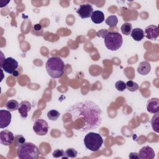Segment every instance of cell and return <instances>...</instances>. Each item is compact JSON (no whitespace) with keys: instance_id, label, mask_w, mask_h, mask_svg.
Segmentation results:
<instances>
[{"instance_id":"6da1fadb","label":"cell","mask_w":159,"mask_h":159,"mask_svg":"<svg viewBox=\"0 0 159 159\" xmlns=\"http://www.w3.org/2000/svg\"><path fill=\"white\" fill-rule=\"evenodd\" d=\"M67 112L71 114L74 124L80 122L75 130L85 132L97 129L102 122V111L94 102L86 100L70 106Z\"/></svg>"},{"instance_id":"7a4b0ae2","label":"cell","mask_w":159,"mask_h":159,"mask_svg":"<svg viewBox=\"0 0 159 159\" xmlns=\"http://www.w3.org/2000/svg\"><path fill=\"white\" fill-rule=\"evenodd\" d=\"M65 64L63 60L58 57L49 58L45 65L48 74L53 78H61L64 73Z\"/></svg>"},{"instance_id":"3957f363","label":"cell","mask_w":159,"mask_h":159,"mask_svg":"<svg viewBox=\"0 0 159 159\" xmlns=\"http://www.w3.org/2000/svg\"><path fill=\"white\" fill-rule=\"evenodd\" d=\"M20 159H37L40 155L38 147L31 142H25L20 145L17 151Z\"/></svg>"},{"instance_id":"277c9868","label":"cell","mask_w":159,"mask_h":159,"mask_svg":"<svg viewBox=\"0 0 159 159\" xmlns=\"http://www.w3.org/2000/svg\"><path fill=\"white\" fill-rule=\"evenodd\" d=\"M104 39L106 47L111 51H116L119 50L123 43L122 35L117 32H108L105 35Z\"/></svg>"},{"instance_id":"5b68a950","label":"cell","mask_w":159,"mask_h":159,"mask_svg":"<svg viewBox=\"0 0 159 159\" xmlns=\"http://www.w3.org/2000/svg\"><path fill=\"white\" fill-rule=\"evenodd\" d=\"M103 139L101 135L95 132H89L84 139V144L86 148L92 152H97L101 147Z\"/></svg>"},{"instance_id":"8992f818","label":"cell","mask_w":159,"mask_h":159,"mask_svg":"<svg viewBox=\"0 0 159 159\" xmlns=\"http://www.w3.org/2000/svg\"><path fill=\"white\" fill-rule=\"evenodd\" d=\"M19 66L18 62L12 57H8L4 60L2 63L0 65L1 68H2L5 72L12 75L14 71Z\"/></svg>"},{"instance_id":"52a82bcc","label":"cell","mask_w":159,"mask_h":159,"mask_svg":"<svg viewBox=\"0 0 159 159\" xmlns=\"http://www.w3.org/2000/svg\"><path fill=\"white\" fill-rule=\"evenodd\" d=\"M33 130L38 135H45L48 130V124L47 122L42 119H37L33 125Z\"/></svg>"},{"instance_id":"ba28073f","label":"cell","mask_w":159,"mask_h":159,"mask_svg":"<svg viewBox=\"0 0 159 159\" xmlns=\"http://www.w3.org/2000/svg\"><path fill=\"white\" fill-rule=\"evenodd\" d=\"M14 140V135L8 130H3L0 132V143L6 146L11 145Z\"/></svg>"},{"instance_id":"9c48e42d","label":"cell","mask_w":159,"mask_h":159,"mask_svg":"<svg viewBox=\"0 0 159 159\" xmlns=\"http://www.w3.org/2000/svg\"><path fill=\"white\" fill-rule=\"evenodd\" d=\"M93 12V8L90 4H83L80 5L76 12L81 19H86L91 17Z\"/></svg>"},{"instance_id":"30bf717a","label":"cell","mask_w":159,"mask_h":159,"mask_svg":"<svg viewBox=\"0 0 159 159\" xmlns=\"http://www.w3.org/2000/svg\"><path fill=\"white\" fill-rule=\"evenodd\" d=\"M12 116L9 111L0 110V128L4 129L7 127L11 122Z\"/></svg>"},{"instance_id":"8fae6325","label":"cell","mask_w":159,"mask_h":159,"mask_svg":"<svg viewBox=\"0 0 159 159\" xmlns=\"http://www.w3.org/2000/svg\"><path fill=\"white\" fill-rule=\"evenodd\" d=\"M159 34V29L157 25H150L145 29L144 35L149 40H156Z\"/></svg>"},{"instance_id":"7c38bea8","label":"cell","mask_w":159,"mask_h":159,"mask_svg":"<svg viewBox=\"0 0 159 159\" xmlns=\"http://www.w3.org/2000/svg\"><path fill=\"white\" fill-rule=\"evenodd\" d=\"M139 158L140 159H153L155 156L153 149L149 146L143 147L138 153Z\"/></svg>"},{"instance_id":"4fadbf2b","label":"cell","mask_w":159,"mask_h":159,"mask_svg":"<svg viewBox=\"0 0 159 159\" xmlns=\"http://www.w3.org/2000/svg\"><path fill=\"white\" fill-rule=\"evenodd\" d=\"M147 110L151 114H156L159 112V99L153 98L149 99L147 104Z\"/></svg>"},{"instance_id":"5bb4252c","label":"cell","mask_w":159,"mask_h":159,"mask_svg":"<svg viewBox=\"0 0 159 159\" xmlns=\"http://www.w3.org/2000/svg\"><path fill=\"white\" fill-rule=\"evenodd\" d=\"M18 111L22 118H26L28 112L31 110V104L27 101H23L19 104Z\"/></svg>"},{"instance_id":"9a60e30c","label":"cell","mask_w":159,"mask_h":159,"mask_svg":"<svg viewBox=\"0 0 159 159\" xmlns=\"http://www.w3.org/2000/svg\"><path fill=\"white\" fill-rule=\"evenodd\" d=\"M151 70L150 63L147 61H142L137 67V72L141 75H148Z\"/></svg>"},{"instance_id":"2e32d148","label":"cell","mask_w":159,"mask_h":159,"mask_svg":"<svg viewBox=\"0 0 159 159\" xmlns=\"http://www.w3.org/2000/svg\"><path fill=\"white\" fill-rule=\"evenodd\" d=\"M91 19L94 24H101L104 20V14L101 11H94L91 16Z\"/></svg>"},{"instance_id":"e0dca14e","label":"cell","mask_w":159,"mask_h":159,"mask_svg":"<svg viewBox=\"0 0 159 159\" xmlns=\"http://www.w3.org/2000/svg\"><path fill=\"white\" fill-rule=\"evenodd\" d=\"M130 35L135 41H141L145 37L144 31L140 28H135L132 30Z\"/></svg>"},{"instance_id":"ac0fdd59","label":"cell","mask_w":159,"mask_h":159,"mask_svg":"<svg viewBox=\"0 0 159 159\" xmlns=\"http://www.w3.org/2000/svg\"><path fill=\"white\" fill-rule=\"evenodd\" d=\"M5 106L8 111H9L10 112H12V111H14L18 109L19 104L16 100L11 99L6 102Z\"/></svg>"},{"instance_id":"d6986e66","label":"cell","mask_w":159,"mask_h":159,"mask_svg":"<svg viewBox=\"0 0 159 159\" xmlns=\"http://www.w3.org/2000/svg\"><path fill=\"white\" fill-rule=\"evenodd\" d=\"M106 24L109 25L110 27H116L118 23V19L116 16L112 15L107 17V18L105 20Z\"/></svg>"},{"instance_id":"ffe728a7","label":"cell","mask_w":159,"mask_h":159,"mask_svg":"<svg viewBox=\"0 0 159 159\" xmlns=\"http://www.w3.org/2000/svg\"><path fill=\"white\" fill-rule=\"evenodd\" d=\"M120 30L122 33L124 35H129L130 34L132 30V25L131 24L128 23V22H125L124 23L121 27H120Z\"/></svg>"},{"instance_id":"44dd1931","label":"cell","mask_w":159,"mask_h":159,"mask_svg":"<svg viewBox=\"0 0 159 159\" xmlns=\"http://www.w3.org/2000/svg\"><path fill=\"white\" fill-rule=\"evenodd\" d=\"M78 154V152L76 150H75L74 148H68L66 150V151L65 152V156L62 157V158H75L76 157Z\"/></svg>"},{"instance_id":"7402d4cb","label":"cell","mask_w":159,"mask_h":159,"mask_svg":"<svg viewBox=\"0 0 159 159\" xmlns=\"http://www.w3.org/2000/svg\"><path fill=\"white\" fill-rule=\"evenodd\" d=\"M125 84H126V88H127V89L131 92H134L138 90L139 88V84L133 81L132 80L128 81Z\"/></svg>"},{"instance_id":"603a6c76","label":"cell","mask_w":159,"mask_h":159,"mask_svg":"<svg viewBox=\"0 0 159 159\" xmlns=\"http://www.w3.org/2000/svg\"><path fill=\"white\" fill-rule=\"evenodd\" d=\"M151 120V124H152V127L153 130L156 132H158V112L155 114Z\"/></svg>"},{"instance_id":"cb8c5ba5","label":"cell","mask_w":159,"mask_h":159,"mask_svg":"<svg viewBox=\"0 0 159 159\" xmlns=\"http://www.w3.org/2000/svg\"><path fill=\"white\" fill-rule=\"evenodd\" d=\"M60 114V112L55 109H52L49 111L47 112V117L48 118V119L51 120H57V119L59 117Z\"/></svg>"},{"instance_id":"d4e9b609","label":"cell","mask_w":159,"mask_h":159,"mask_svg":"<svg viewBox=\"0 0 159 159\" xmlns=\"http://www.w3.org/2000/svg\"><path fill=\"white\" fill-rule=\"evenodd\" d=\"M25 142V139L22 135H17L15 136L14 140V143L15 147H19L20 145H21Z\"/></svg>"},{"instance_id":"484cf974","label":"cell","mask_w":159,"mask_h":159,"mask_svg":"<svg viewBox=\"0 0 159 159\" xmlns=\"http://www.w3.org/2000/svg\"><path fill=\"white\" fill-rule=\"evenodd\" d=\"M34 31H35V32L34 33V34H35V35H37V36H42V34H43V29H42V27L37 24H35L34 27H33V29L32 30V32H33Z\"/></svg>"},{"instance_id":"4316f807","label":"cell","mask_w":159,"mask_h":159,"mask_svg":"<svg viewBox=\"0 0 159 159\" xmlns=\"http://www.w3.org/2000/svg\"><path fill=\"white\" fill-rule=\"evenodd\" d=\"M115 87L119 91H123L126 88V84L123 81L120 80L116 83Z\"/></svg>"},{"instance_id":"83f0119b","label":"cell","mask_w":159,"mask_h":159,"mask_svg":"<svg viewBox=\"0 0 159 159\" xmlns=\"http://www.w3.org/2000/svg\"><path fill=\"white\" fill-rule=\"evenodd\" d=\"M52 155L54 158H62L63 157L65 156V152L61 149H57L54 150V152L52 153Z\"/></svg>"},{"instance_id":"f1b7e54d","label":"cell","mask_w":159,"mask_h":159,"mask_svg":"<svg viewBox=\"0 0 159 159\" xmlns=\"http://www.w3.org/2000/svg\"><path fill=\"white\" fill-rule=\"evenodd\" d=\"M129 157L130 158H132V159H134V158H139V155H138V153H135V152H132L129 154Z\"/></svg>"},{"instance_id":"f546056e","label":"cell","mask_w":159,"mask_h":159,"mask_svg":"<svg viewBox=\"0 0 159 159\" xmlns=\"http://www.w3.org/2000/svg\"><path fill=\"white\" fill-rule=\"evenodd\" d=\"M12 75L13 76H14V77H17V76L19 75V73H18V71H17V70H16V71H14L13 72V73L12 74Z\"/></svg>"}]
</instances>
